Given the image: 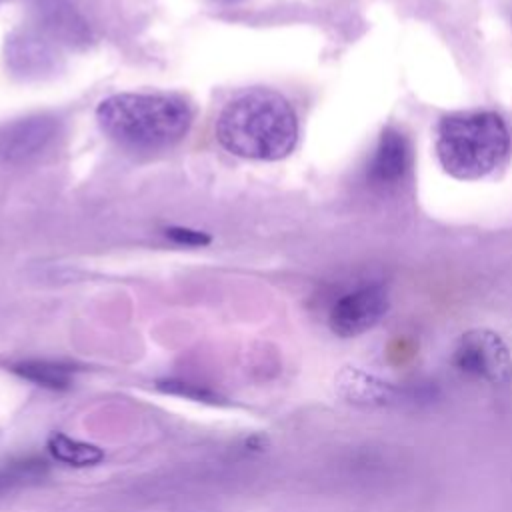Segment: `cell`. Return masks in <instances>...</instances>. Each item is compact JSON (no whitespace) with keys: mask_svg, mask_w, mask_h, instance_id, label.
Listing matches in <instances>:
<instances>
[{"mask_svg":"<svg viewBox=\"0 0 512 512\" xmlns=\"http://www.w3.org/2000/svg\"><path fill=\"white\" fill-rule=\"evenodd\" d=\"M216 138L234 156L280 160L296 146L298 118L282 94L252 88L224 104L216 118Z\"/></svg>","mask_w":512,"mask_h":512,"instance_id":"obj_1","label":"cell"},{"mask_svg":"<svg viewBox=\"0 0 512 512\" xmlns=\"http://www.w3.org/2000/svg\"><path fill=\"white\" fill-rule=\"evenodd\" d=\"M192 106L178 94L122 92L96 108L100 130L118 146L158 152L178 144L192 126Z\"/></svg>","mask_w":512,"mask_h":512,"instance_id":"obj_2","label":"cell"},{"mask_svg":"<svg viewBox=\"0 0 512 512\" xmlns=\"http://www.w3.org/2000/svg\"><path fill=\"white\" fill-rule=\"evenodd\" d=\"M510 154V130L492 110L454 112L440 120L436 156L458 180H478L500 168Z\"/></svg>","mask_w":512,"mask_h":512,"instance_id":"obj_3","label":"cell"},{"mask_svg":"<svg viewBox=\"0 0 512 512\" xmlns=\"http://www.w3.org/2000/svg\"><path fill=\"white\" fill-rule=\"evenodd\" d=\"M454 362L462 372L492 384L506 382L512 374L510 354L498 334L490 330H470L462 334L454 350Z\"/></svg>","mask_w":512,"mask_h":512,"instance_id":"obj_4","label":"cell"},{"mask_svg":"<svg viewBox=\"0 0 512 512\" xmlns=\"http://www.w3.org/2000/svg\"><path fill=\"white\" fill-rule=\"evenodd\" d=\"M60 122L50 114H32L0 128V158L26 164L40 158L58 138Z\"/></svg>","mask_w":512,"mask_h":512,"instance_id":"obj_5","label":"cell"},{"mask_svg":"<svg viewBox=\"0 0 512 512\" xmlns=\"http://www.w3.org/2000/svg\"><path fill=\"white\" fill-rule=\"evenodd\" d=\"M388 296L378 284L360 286L340 296L328 316L332 332L350 338L370 330L386 312Z\"/></svg>","mask_w":512,"mask_h":512,"instance_id":"obj_6","label":"cell"},{"mask_svg":"<svg viewBox=\"0 0 512 512\" xmlns=\"http://www.w3.org/2000/svg\"><path fill=\"white\" fill-rule=\"evenodd\" d=\"M56 50L34 30L14 32L6 42V64L20 78H40L56 70Z\"/></svg>","mask_w":512,"mask_h":512,"instance_id":"obj_7","label":"cell"},{"mask_svg":"<svg viewBox=\"0 0 512 512\" xmlns=\"http://www.w3.org/2000/svg\"><path fill=\"white\" fill-rule=\"evenodd\" d=\"M410 162L412 152L408 138L396 128H386L368 162V178L380 186L396 184L406 176Z\"/></svg>","mask_w":512,"mask_h":512,"instance_id":"obj_8","label":"cell"},{"mask_svg":"<svg viewBox=\"0 0 512 512\" xmlns=\"http://www.w3.org/2000/svg\"><path fill=\"white\" fill-rule=\"evenodd\" d=\"M32 10L42 30H46L54 42L86 44L90 40V28L72 0H32Z\"/></svg>","mask_w":512,"mask_h":512,"instance_id":"obj_9","label":"cell"},{"mask_svg":"<svg viewBox=\"0 0 512 512\" xmlns=\"http://www.w3.org/2000/svg\"><path fill=\"white\" fill-rule=\"evenodd\" d=\"M12 372L48 390H66L74 382V368L62 360L26 358L12 364Z\"/></svg>","mask_w":512,"mask_h":512,"instance_id":"obj_10","label":"cell"},{"mask_svg":"<svg viewBox=\"0 0 512 512\" xmlns=\"http://www.w3.org/2000/svg\"><path fill=\"white\" fill-rule=\"evenodd\" d=\"M48 450L56 460L70 466H94L104 458V452L98 446L66 434H52L48 440Z\"/></svg>","mask_w":512,"mask_h":512,"instance_id":"obj_11","label":"cell"},{"mask_svg":"<svg viewBox=\"0 0 512 512\" xmlns=\"http://www.w3.org/2000/svg\"><path fill=\"white\" fill-rule=\"evenodd\" d=\"M48 464L42 458L26 456L20 460H14L10 464L0 466V494L10 492L18 486L38 482L46 476Z\"/></svg>","mask_w":512,"mask_h":512,"instance_id":"obj_12","label":"cell"},{"mask_svg":"<svg viewBox=\"0 0 512 512\" xmlns=\"http://www.w3.org/2000/svg\"><path fill=\"white\" fill-rule=\"evenodd\" d=\"M166 234L176 242V244H184V246H204L210 242V236L200 232V230H190V228H168Z\"/></svg>","mask_w":512,"mask_h":512,"instance_id":"obj_13","label":"cell"},{"mask_svg":"<svg viewBox=\"0 0 512 512\" xmlns=\"http://www.w3.org/2000/svg\"><path fill=\"white\" fill-rule=\"evenodd\" d=\"M218 2H236V0H218Z\"/></svg>","mask_w":512,"mask_h":512,"instance_id":"obj_14","label":"cell"}]
</instances>
